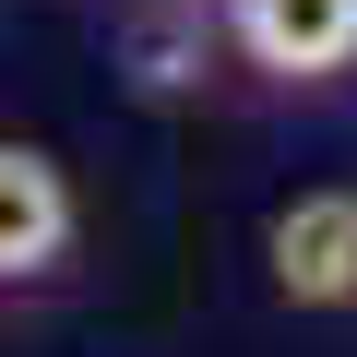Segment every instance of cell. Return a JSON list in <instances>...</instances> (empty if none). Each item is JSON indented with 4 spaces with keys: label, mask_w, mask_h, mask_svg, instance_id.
I'll return each mask as SVG.
<instances>
[{
    "label": "cell",
    "mask_w": 357,
    "mask_h": 357,
    "mask_svg": "<svg viewBox=\"0 0 357 357\" xmlns=\"http://www.w3.org/2000/svg\"><path fill=\"white\" fill-rule=\"evenodd\" d=\"M84 203H72V167L48 143H0V298H36L72 274Z\"/></svg>",
    "instance_id": "obj_1"
},
{
    "label": "cell",
    "mask_w": 357,
    "mask_h": 357,
    "mask_svg": "<svg viewBox=\"0 0 357 357\" xmlns=\"http://www.w3.org/2000/svg\"><path fill=\"white\" fill-rule=\"evenodd\" d=\"M274 298L286 310H357V191H298L262 227Z\"/></svg>",
    "instance_id": "obj_3"
},
{
    "label": "cell",
    "mask_w": 357,
    "mask_h": 357,
    "mask_svg": "<svg viewBox=\"0 0 357 357\" xmlns=\"http://www.w3.org/2000/svg\"><path fill=\"white\" fill-rule=\"evenodd\" d=\"M215 13L262 84H345L357 72V0H215Z\"/></svg>",
    "instance_id": "obj_2"
},
{
    "label": "cell",
    "mask_w": 357,
    "mask_h": 357,
    "mask_svg": "<svg viewBox=\"0 0 357 357\" xmlns=\"http://www.w3.org/2000/svg\"><path fill=\"white\" fill-rule=\"evenodd\" d=\"M155 13H203V0H155Z\"/></svg>",
    "instance_id": "obj_4"
}]
</instances>
